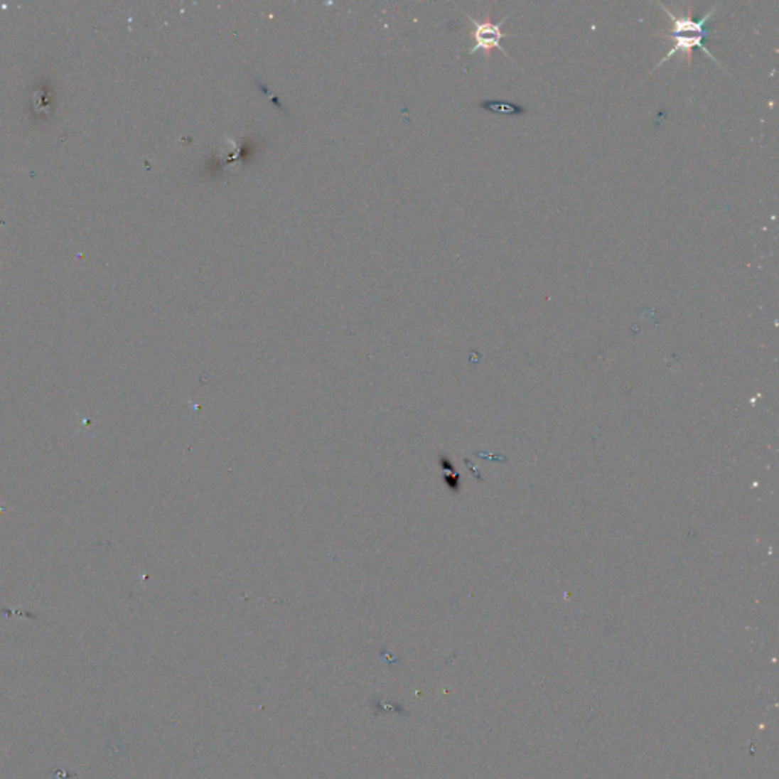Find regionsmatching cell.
I'll return each instance as SVG.
<instances>
[{
  "mask_svg": "<svg viewBox=\"0 0 779 779\" xmlns=\"http://www.w3.org/2000/svg\"><path fill=\"white\" fill-rule=\"evenodd\" d=\"M661 8L665 11V14L673 20V29H672V38L675 40V46L668 50L667 55L661 60V63L657 64L656 68L662 66V64L665 61H668L670 57H673L675 53L677 52H684L685 57H687V61H688V66H691V61H692V50H694V48L700 49L702 52H705L707 55L716 63L719 64V61L712 57V53L709 52V49L703 45V38L708 37L709 34H714L716 31H711L707 28V23L708 20L714 16V13L719 9V5L714 6L709 13L707 16H703L699 21H696L694 18L691 17V11H688V16H684V17H676L672 11L667 9L664 5H661ZM720 66V64H719Z\"/></svg>",
  "mask_w": 779,
  "mask_h": 779,
  "instance_id": "cell-1",
  "label": "cell"
},
{
  "mask_svg": "<svg viewBox=\"0 0 779 779\" xmlns=\"http://www.w3.org/2000/svg\"><path fill=\"white\" fill-rule=\"evenodd\" d=\"M469 18L473 23L472 37L475 40L473 46L469 50L471 53L483 50L487 57H490L493 49H500L505 53V50L501 46V41L505 37H508L507 32L503 31V25L505 23L508 17H504L500 21V23H493L490 16H487V18L484 21H477V20H473L472 17H469Z\"/></svg>",
  "mask_w": 779,
  "mask_h": 779,
  "instance_id": "cell-2",
  "label": "cell"
}]
</instances>
